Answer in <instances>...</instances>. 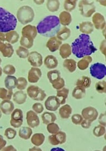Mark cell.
Returning <instances> with one entry per match:
<instances>
[{"label":"cell","instance_id":"obj_1","mask_svg":"<svg viewBox=\"0 0 106 151\" xmlns=\"http://www.w3.org/2000/svg\"><path fill=\"white\" fill-rule=\"evenodd\" d=\"M72 52L77 58H80L91 55L97 50L89 36L81 34L71 44Z\"/></svg>","mask_w":106,"mask_h":151},{"label":"cell","instance_id":"obj_2","mask_svg":"<svg viewBox=\"0 0 106 151\" xmlns=\"http://www.w3.org/2000/svg\"><path fill=\"white\" fill-rule=\"evenodd\" d=\"M60 27L59 18L56 16L50 15L41 20L36 28L38 33L42 36L52 37L59 31Z\"/></svg>","mask_w":106,"mask_h":151},{"label":"cell","instance_id":"obj_3","mask_svg":"<svg viewBox=\"0 0 106 151\" xmlns=\"http://www.w3.org/2000/svg\"><path fill=\"white\" fill-rule=\"evenodd\" d=\"M17 23L14 15L0 7V32H8L14 30Z\"/></svg>","mask_w":106,"mask_h":151},{"label":"cell","instance_id":"obj_4","mask_svg":"<svg viewBox=\"0 0 106 151\" xmlns=\"http://www.w3.org/2000/svg\"><path fill=\"white\" fill-rule=\"evenodd\" d=\"M34 16L33 9L28 6H24L20 7L17 13L18 20L24 25L31 22L33 19Z\"/></svg>","mask_w":106,"mask_h":151},{"label":"cell","instance_id":"obj_5","mask_svg":"<svg viewBox=\"0 0 106 151\" xmlns=\"http://www.w3.org/2000/svg\"><path fill=\"white\" fill-rule=\"evenodd\" d=\"M27 93L31 99L37 101H42L46 96L44 90L34 85H31L28 87Z\"/></svg>","mask_w":106,"mask_h":151},{"label":"cell","instance_id":"obj_6","mask_svg":"<svg viewBox=\"0 0 106 151\" xmlns=\"http://www.w3.org/2000/svg\"><path fill=\"white\" fill-rule=\"evenodd\" d=\"M79 6L81 14L86 17H90L95 11V7L93 2L87 0H81Z\"/></svg>","mask_w":106,"mask_h":151},{"label":"cell","instance_id":"obj_7","mask_svg":"<svg viewBox=\"0 0 106 151\" xmlns=\"http://www.w3.org/2000/svg\"><path fill=\"white\" fill-rule=\"evenodd\" d=\"M90 70L91 76L97 79H101L106 76V66L102 63H97L93 64Z\"/></svg>","mask_w":106,"mask_h":151},{"label":"cell","instance_id":"obj_8","mask_svg":"<svg viewBox=\"0 0 106 151\" xmlns=\"http://www.w3.org/2000/svg\"><path fill=\"white\" fill-rule=\"evenodd\" d=\"M23 114L22 110L19 109H15L11 115V125L15 128L20 127L22 124Z\"/></svg>","mask_w":106,"mask_h":151},{"label":"cell","instance_id":"obj_9","mask_svg":"<svg viewBox=\"0 0 106 151\" xmlns=\"http://www.w3.org/2000/svg\"><path fill=\"white\" fill-rule=\"evenodd\" d=\"M81 114L82 116L85 119L91 122L97 119L98 113L95 108L92 107H88L82 110Z\"/></svg>","mask_w":106,"mask_h":151},{"label":"cell","instance_id":"obj_10","mask_svg":"<svg viewBox=\"0 0 106 151\" xmlns=\"http://www.w3.org/2000/svg\"><path fill=\"white\" fill-rule=\"evenodd\" d=\"M48 139L50 143L54 145L62 144L66 141V135L64 132L59 131L55 134L49 136Z\"/></svg>","mask_w":106,"mask_h":151},{"label":"cell","instance_id":"obj_11","mask_svg":"<svg viewBox=\"0 0 106 151\" xmlns=\"http://www.w3.org/2000/svg\"><path fill=\"white\" fill-rule=\"evenodd\" d=\"M44 104L46 109L51 111H56L60 105L58 98L55 96H49L45 100Z\"/></svg>","mask_w":106,"mask_h":151},{"label":"cell","instance_id":"obj_12","mask_svg":"<svg viewBox=\"0 0 106 151\" xmlns=\"http://www.w3.org/2000/svg\"><path fill=\"white\" fill-rule=\"evenodd\" d=\"M28 60L31 65L34 67H39L43 64L41 55L36 51H32L30 53Z\"/></svg>","mask_w":106,"mask_h":151},{"label":"cell","instance_id":"obj_13","mask_svg":"<svg viewBox=\"0 0 106 151\" xmlns=\"http://www.w3.org/2000/svg\"><path fill=\"white\" fill-rule=\"evenodd\" d=\"M26 120L28 125L32 128L37 127L40 124L38 116L32 110H30L27 112Z\"/></svg>","mask_w":106,"mask_h":151},{"label":"cell","instance_id":"obj_14","mask_svg":"<svg viewBox=\"0 0 106 151\" xmlns=\"http://www.w3.org/2000/svg\"><path fill=\"white\" fill-rule=\"evenodd\" d=\"M22 34V36L34 40L37 34L36 27L35 26L27 25L23 28Z\"/></svg>","mask_w":106,"mask_h":151},{"label":"cell","instance_id":"obj_15","mask_svg":"<svg viewBox=\"0 0 106 151\" xmlns=\"http://www.w3.org/2000/svg\"><path fill=\"white\" fill-rule=\"evenodd\" d=\"M42 76L40 70L37 68L32 67L28 73V80L29 82L35 83L37 82Z\"/></svg>","mask_w":106,"mask_h":151},{"label":"cell","instance_id":"obj_16","mask_svg":"<svg viewBox=\"0 0 106 151\" xmlns=\"http://www.w3.org/2000/svg\"><path fill=\"white\" fill-rule=\"evenodd\" d=\"M92 20L95 28L97 29H102L105 26V22L104 16L98 13L93 16Z\"/></svg>","mask_w":106,"mask_h":151},{"label":"cell","instance_id":"obj_17","mask_svg":"<svg viewBox=\"0 0 106 151\" xmlns=\"http://www.w3.org/2000/svg\"><path fill=\"white\" fill-rule=\"evenodd\" d=\"M14 108L13 102L9 100H3L0 104V109L2 112L6 115L11 114Z\"/></svg>","mask_w":106,"mask_h":151},{"label":"cell","instance_id":"obj_18","mask_svg":"<svg viewBox=\"0 0 106 151\" xmlns=\"http://www.w3.org/2000/svg\"><path fill=\"white\" fill-rule=\"evenodd\" d=\"M0 51L5 57H11L14 53L12 46L9 43L0 42Z\"/></svg>","mask_w":106,"mask_h":151},{"label":"cell","instance_id":"obj_19","mask_svg":"<svg viewBox=\"0 0 106 151\" xmlns=\"http://www.w3.org/2000/svg\"><path fill=\"white\" fill-rule=\"evenodd\" d=\"M62 42L56 37H51L47 42L46 47L51 52H54L58 49Z\"/></svg>","mask_w":106,"mask_h":151},{"label":"cell","instance_id":"obj_20","mask_svg":"<svg viewBox=\"0 0 106 151\" xmlns=\"http://www.w3.org/2000/svg\"><path fill=\"white\" fill-rule=\"evenodd\" d=\"M4 85L8 90H12L15 88L17 84V79L14 76L8 75L5 78Z\"/></svg>","mask_w":106,"mask_h":151},{"label":"cell","instance_id":"obj_21","mask_svg":"<svg viewBox=\"0 0 106 151\" xmlns=\"http://www.w3.org/2000/svg\"><path fill=\"white\" fill-rule=\"evenodd\" d=\"M44 64L49 69H53L56 68L58 65V61L56 58L53 55H48L45 58Z\"/></svg>","mask_w":106,"mask_h":151},{"label":"cell","instance_id":"obj_22","mask_svg":"<svg viewBox=\"0 0 106 151\" xmlns=\"http://www.w3.org/2000/svg\"><path fill=\"white\" fill-rule=\"evenodd\" d=\"M27 96L26 93L22 90L15 92L13 96V100L16 103L21 104L26 101Z\"/></svg>","mask_w":106,"mask_h":151},{"label":"cell","instance_id":"obj_23","mask_svg":"<svg viewBox=\"0 0 106 151\" xmlns=\"http://www.w3.org/2000/svg\"><path fill=\"white\" fill-rule=\"evenodd\" d=\"M43 124L46 125L54 122L56 119V115L53 113L45 112L41 115Z\"/></svg>","mask_w":106,"mask_h":151},{"label":"cell","instance_id":"obj_24","mask_svg":"<svg viewBox=\"0 0 106 151\" xmlns=\"http://www.w3.org/2000/svg\"><path fill=\"white\" fill-rule=\"evenodd\" d=\"M79 27L80 31L83 33L89 34L93 31V25L89 21L82 22L79 24Z\"/></svg>","mask_w":106,"mask_h":151},{"label":"cell","instance_id":"obj_25","mask_svg":"<svg viewBox=\"0 0 106 151\" xmlns=\"http://www.w3.org/2000/svg\"><path fill=\"white\" fill-rule=\"evenodd\" d=\"M69 93V89L65 88L57 91L56 96L58 98L60 104H63L65 103Z\"/></svg>","mask_w":106,"mask_h":151},{"label":"cell","instance_id":"obj_26","mask_svg":"<svg viewBox=\"0 0 106 151\" xmlns=\"http://www.w3.org/2000/svg\"><path fill=\"white\" fill-rule=\"evenodd\" d=\"M59 21L63 25H69L71 21V17L70 14L68 12L64 11L61 12L59 15Z\"/></svg>","mask_w":106,"mask_h":151},{"label":"cell","instance_id":"obj_27","mask_svg":"<svg viewBox=\"0 0 106 151\" xmlns=\"http://www.w3.org/2000/svg\"><path fill=\"white\" fill-rule=\"evenodd\" d=\"M59 51L60 54L62 58H67L71 54V47L68 43L63 44L60 47Z\"/></svg>","mask_w":106,"mask_h":151},{"label":"cell","instance_id":"obj_28","mask_svg":"<svg viewBox=\"0 0 106 151\" xmlns=\"http://www.w3.org/2000/svg\"><path fill=\"white\" fill-rule=\"evenodd\" d=\"M72 109L68 104L65 105L61 107L59 111L61 117L63 119H68L72 113Z\"/></svg>","mask_w":106,"mask_h":151},{"label":"cell","instance_id":"obj_29","mask_svg":"<svg viewBox=\"0 0 106 151\" xmlns=\"http://www.w3.org/2000/svg\"><path fill=\"white\" fill-rule=\"evenodd\" d=\"M45 137L42 133H37L34 134L31 138L32 143L37 146L41 145L43 143Z\"/></svg>","mask_w":106,"mask_h":151},{"label":"cell","instance_id":"obj_30","mask_svg":"<svg viewBox=\"0 0 106 151\" xmlns=\"http://www.w3.org/2000/svg\"><path fill=\"white\" fill-rule=\"evenodd\" d=\"M85 88L77 86L73 91L72 96L74 98L79 99L83 98L85 95Z\"/></svg>","mask_w":106,"mask_h":151},{"label":"cell","instance_id":"obj_31","mask_svg":"<svg viewBox=\"0 0 106 151\" xmlns=\"http://www.w3.org/2000/svg\"><path fill=\"white\" fill-rule=\"evenodd\" d=\"M6 40L8 42L14 44L17 42L19 38L18 34L15 31H11L5 34Z\"/></svg>","mask_w":106,"mask_h":151},{"label":"cell","instance_id":"obj_32","mask_svg":"<svg viewBox=\"0 0 106 151\" xmlns=\"http://www.w3.org/2000/svg\"><path fill=\"white\" fill-rule=\"evenodd\" d=\"M92 61V58L90 56H85L78 62L77 66L80 70H84L88 67L89 64Z\"/></svg>","mask_w":106,"mask_h":151},{"label":"cell","instance_id":"obj_33","mask_svg":"<svg viewBox=\"0 0 106 151\" xmlns=\"http://www.w3.org/2000/svg\"><path fill=\"white\" fill-rule=\"evenodd\" d=\"M47 76L49 82L53 84L60 79L61 78V73L58 70H51L48 72Z\"/></svg>","mask_w":106,"mask_h":151},{"label":"cell","instance_id":"obj_34","mask_svg":"<svg viewBox=\"0 0 106 151\" xmlns=\"http://www.w3.org/2000/svg\"><path fill=\"white\" fill-rule=\"evenodd\" d=\"M32 129L28 127H22L19 130V135L22 138L27 139H29L32 134Z\"/></svg>","mask_w":106,"mask_h":151},{"label":"cell","instance_id":"obj_35","mask_svg":"<svg viewBox=\"0 0 106 151\" xmlns=\"http://www.w3.org/2000/svg\"><path fill=\"white\" fill-rule=\"evenodd\" d=\"M91 83L90 78L87 76H83L77 80L76 83V85L77 86H80L85 88L89 87Z\"/></svg>","mask_w":106,"mask_h":151},{"label":"cell","instance_id":"obj_36","mask_svg":"<svg viewBox=\"0 0 106 151\" xmlns=\"http://www.w3.org/2000/svg\"><path fill=\"white\" fill-rule=\"evenodd\" d=\"M70 34V29L67 27H65L58 32L57 37L60 40H65L69 37Z\"/></svg>","mask_w":106,"mask_h":151},{"label":"cell","instance_id":"obj_37","mask_svg":"<svg viewBox=\"0 0 106 151\" xmlns=\"http://www.w3.org/2000/svg\"><path fill=\"white\" fill-rule=\"evenodd\" d=\"M63 66L70 72H74L76 68V62L72 59H66L63 63Z\"/></svg>","mask_w":106,"mask_h":151},{"label":"cell","instance_id":"obj_38","mask_svg":"<svg viewBox=\"0 0 106 151\" xmlns=\"http://www.w3.org/2000/svg\"><path fill=\"white\" fill-rule=\"evenodd\" d=\"M46 6L49 11L53 12L57 11L59 9L60 3L58 0H49L47 1Z\"/></svg>","mask_w":106,"mask_h":151},{"label":"cell","instance_id":"obj_39","mask_svg":"<svg viewBox=\"0 0 106 151\" xmlns=\"http://www.w3.org/2000/svg\"><path fill=\"white\" fill-rule=\"evenodd\" d=\"M13 94L12 90H7L4 88H0V99L4 100H10Z\"/></svg>","mask_w":106,"mask_h":151},{"label":"cell","instance_id":"obj_40","mask_svg":"<svg viewBox=\"0 0 106 151\" xmlns=\"http://www.w3.org/2000/svg\"><path fill=\"white\" fill-rule=\"evenodd\" d=\"M33 39L22 36L20 42L21 45L27 48H30L33 45Z\"/></svg>","mask_w":106,"mask_h":151},{"label":"cell","instance_id":"obj_41","mask_svg":"<svg viewBox=\"0 0 106 151\" xmlns=\"http://www.w3.org/2000/svg\"><path fill=\"white\" fill-rule=\"evenodd\" d=\"M76 1L77 0H65L64 3L65 9L69 12L72 11L75 8Z\"/></svg>","mask_w":106,"mask_h":151},{"label":"cell","instance_id":"obj_42","mask_svg":"<svg viewBox=\"0 0 106 151\" xmlns=\"http://www.w3.org/2000/svg\"><path fill=\"white\" fill-rule=\"evenodd\" d=\"M16 51L17 55L21 58H26L29 55L28 50L22 46H19Z\"/></svg>","mask_w":106,"mask_h":151},{"label":"cell","instance_id":"obj_43","mask_svg":"<svg viewBox=\"0 0 106 151\" xmlns=\"http://www.w3.org/2000/svg\"><path fill=\"white\" fill-rule=\"evenodd\" d=\"M95 87L96 91L99 93H106V83L105 81L97 82L95 84Z\"/></svg>","mask_w":106,"mask_h":151},{"label":"cell","instance_id":"obj_44","mask_svg":"<svg viewBox=\"0 0 106 151\" xmlns=\"http://www.w3.org/2000/svg\"><path fill=\"white\" fill-rule=\"evenodd\" d=\"M105 132V129L104 126L98 125L95 127L93 129V133L97 137H100L103 135Z\"/></svg>","mask_w":106,"mask_h":151},{"label":"cell","instance_id":"obj_45","mask_svg":"<svg viewBox=\"0 0 106 151\" xmlns=\"http://www.w3.org/2000/svg\"><path fill=\"white\" fill-rule=\"evenodd\" d=\"M27 85V82L25 78L20 77L17 79V87L18 89L23 90L25 89Z\"/></svg>","mask_w":106,"mask_h":151},{"label":"cell","instance_id":"obj_46","mask_svg":"<svg viewBox=\"0 0 106 151\" xmlns=\"http://www.w3.org/2000/svg\"><path fill=\"white\" fill-rule=\"evenodd\" d=\"M47 128L49 132L53 134H56L59 132V130L58 125L54 122L47 125Z\"/></svg>","mask_w":106,"mask_h":151},{"label":"cell","instance_id":"obj_47","mask_svg":"<svg viewBox=\"0 0 106 151\" xmlns=\"http://www.w3.org/2000/svg\"><path fill=\"white\" fill-rule=\"evenodd\" d=\"M16 69L15 67L12 65L8 64L4 67L3 69V72L5 74L10 75L14 74L15 72Z\"/></svg>","mask_w":106,"mask_h":151},{"label":"cell","instance_id":"obj_48","mask_svg":"<svg viewBox=\"0 0 106 151\" xmlns=\"http://www.w3.org/2000/svg\"><path fill=\"white\" fill-rule=\"evenodd\" d=\"M17 134L16 131L13 128H8L5 130L4 135L9 139L14 138Z\"/></svg>","mask_w":106,"mask_h":151},{"label":"cell","instance_id":"obj_49","mask_svg":"<svg viewBox=\"0 0 106 151\" xmlns=\"http://www.w3.org/2000/svg\"><path fill=\"white\" fill-rule=\"evenodd\" d=\"M72 121L73 123L76 125H79L83 120L82 116L79 114H75L71 117Z\"/></svg>","mask_w":106,"mask_h":151},{"label":"cell","instance_id":"obj_50","mask_svg":"<svg viewBox=\"0 0 106 151\" xmlns=\"http://www.w3.org/2000/svg\"><path fill=\"white\" fill-rule=\"evenodd\" d=\"M52 84L54 88L58 90L62 88L64 86L65 81L62 78H61L58 81Z\"/></svg>","mask_w":106,"mask_h":151},{"label":"cell","instance_id":"obj_51","mask_svg":"<svg viewBox=\"0 0 106 151\" xmlns=\"http://www.w3.org/2000/svg\"><path fill=\"white\" fill-rule=\"evenodd\" d=\"M32 109L37 114L41 113L44 110L43 105L39 103L34 104L32 105Z\"/></svg>","mask_w":106,"mask_h":151},{"label":"cell","instance_id":"obj_52","mask_svg":"<svg viewBox=\"0 0 106 151\" xmlns=\"http://www.w3.org/2000/svg\"><path fill=\"white\" fill-rule=\"evenodd\" d=\"M98 121L101 125L106 126V114H101L99 118Z\"/></svg>","mask_w":106,"mask_h":151},{"label":"cell","instance_id":"obj_53","mask_svg":"<svg viewBox=\"0 0 106 151\" xmlns=\"http://www.w3.org/2000/svg\"><path fill=\"white\" fill-rule=\"evenodd\" d=\"M91 123V122L85 119L83 120L81 124L83 128L88 129L90 127Z\"/></svg>","mask_w":106,"mask_h":151},{"label":"cell","instance_id":"obj_54","mask_svg":"<svg viewBox=\"0 0 106 151\" xmlns=\"http://www.w3.org/2000/svg\"><path fill=\"white\" fill-rule=\"evenodd\" d=\"M106 41L103 40L102 42L100 47V49L101 52L104 55H105L106 54Z\"/></svg>","mask_w":106,"mask_h":151},{"label":"cell","instance_id":"obj_55","mask_svg":"<svg viewBox=\"0 0 106 151\" xmlns=\"http://www.w3.org/2000/svg\"><path fill=\"white\" fill-rule=\"evenodd\" d=\"M6 142L3 139V136L0 134V150L6 145Z\"/></svg>","mask_w":106,"mask_h":151},{"label":"cell","instance_id":"obj_56","mask_svg":"<svg viewBox=\"0 0 106 151\" xmlns=\"http://www.w3.org/2000/svg\"><path fill=\"white\" fill-rule=\"evenodd\" d=\"M2 151H17V150L12 145H10L4 147Z\"/></svg>","mask_w":106,"mask_h":151},{"label":"cell","instance_id":"obj_57","mask_svg":"<svg viewBox=\"0 0 106 151\" xmlns=\"http://www.w3.org/2000/svg\"><path fill=\"white\" fill-rule=\"evenodd\" d=\"M6 40L5 34L0 32V42H4Z\"/></svg>","mask_w":106,"mask_h":151},{"label":"cell","instance_id":"obj_58","mask_svg":"<svg viewBox=\"0 0 106 151\" xmlns=\"http://www.w3.org/2000/svg\"><path fill=\"white\" fill-rule=\"evenodd\" d=\"M29 151H42V150L40 148L35 146L30 148Z\"/></svg>","mask_w":106,"mask_h":151},{"label":"cell","instance_id":"obj_59","mask_svg":"<svg viewBox=\"0 0 106 151\" xmlns=\"http://www.w3.org/2000/svg\"><path fill=\"white\" fill-rule=\"evenodd\" d=\"M50 151H65L62 148L60 147H56L52 148L51 150Z\"/></svg>","mask_w":106,"mask_h":151},{"label":"cell","instance_id":"obj_60","mask_svg":"<svg viewBox=\"0 0 106 151\" xmlns=\"http://www.w3.org/2000/svg\"><path fill=\"white\" fill-rule=\"evenodd\" d=\"M34 1L37 4H43L44 1V0H34Z\"/></svg>","mask_w":106,"mask_h":151},{"label":"cell","instance_id":"obj_61","mask_svg":"<svg viewBox=\"0 0 106 151\" xmlns=\"http://www.w3.org/2000/svg\"><path fill=\"white\" fill-rule=\"evenodd\" d=\"M1 58H0V65L1 64ZM2 69L1 67L0 66V77L2 75Z\"/></svg>","mask_w":106,"mask_h":151},{"label":"cell","instance_id":"obj_62","mask_svg":"<svg viewBox=\"0 0 106 151\" xmlns=\"http://www.w3.org/2000/svg\"><path fill=\"white\" fill-rule=\"evenodd\" d=\"M2 116V113L1 110H0V119L1 117Z\"/></svg>","mask_w":106,"mask_h":151},{"label":"cell","instance_id":"obj_63","mask_svg":"<svg viewBox=\"0 0 106 151\" xmlns=\"http://www.w3.org/2000/svg\"><path fill=\"white\" fill-rule=\"evenodd\" d=\"M99 151V150H96V151Z\"/></svg>","mask_w":106,"mask_h":151}]
</instances>
